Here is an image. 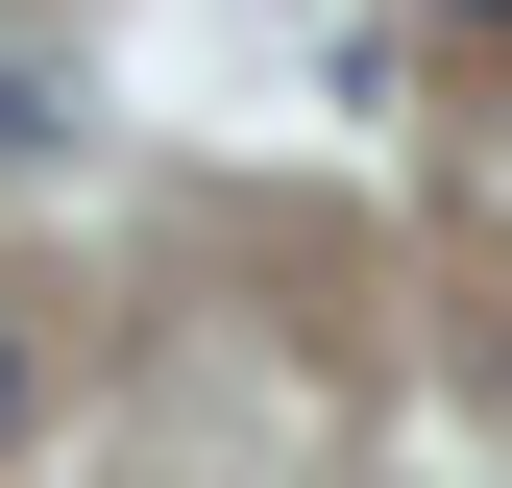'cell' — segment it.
Returning a JSON list of instances; mask_svg holds the SVG:
<instances>
[{
	"instance_id": "obj_1",
	"label": "cell",
	"mask_w": 512,
	"mask_h": 488,
	"mask_svg": "<svg viewBox=\"0 0 512 488\" xmlns=\"http://www.w3.org/2000/svg\"><path fill=\"white\" fill-rule=\"evenodd\" d=\"M25 147H49V74H0V171H25Z\"/></svg>"
},
{
	"instance_id": "obj_2",
	"label": "cell",
	"mask_w": 512,
	"mask_h": 488,
	"mask_svg": "<svg viewBox=\"0 0 512 488\" xmlns=\"http://www.w3.org/2000/svg\"><path fill=\"white\" fill-rule=\"evenodd\" d=\"M0 440H25V318H0Z\"/></svg>"
},
{
	"instance_id": "obj_3",
	"label": "cell",
	"mask_w": 512,
	"mask_h": 488,
	"mask_svg": "<svg viewBox=\"0 0 512 488\" xmlns=\"http://www.w3.org/2000/svg\"><path fill=\"white\" fill-rule=\"evenodd\" d=\"M415 25H512V0H415Z\"/></svg>"
}]
</instances>
